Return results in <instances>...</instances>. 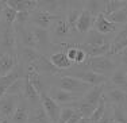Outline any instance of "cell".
<instances>
[{
  "instance_id": "1",
  "label": "cell",
  "mask_w": 127,
  "mask_h": 123,
  "mask_svg": "<svg viewBox=\"0 0 127 123\" xmlns=\"http://www.w3.org/2000/svg\"><path fill=\"white\" fill-rule=\"evenodd\" d=\"M83 66L88 70L93 72L96 74H100L108 79L110 74H112L116 70V62L112 58H108L107 56H101V57H93V58H88L85 62L83 64Z\"/></svg>"
},
{
  "instance_id": "2",
  "label": "cell",
  "mask_w": 127,
  "mask_h": 123,
  "mask_svg": "<svg viewBox=\"0 0 127 123\" xmlns=\"http://www.w3.org/2000/svg\"><path fill=\"white\" fill-rule=\"evenodd\" d=\"M57 88L62 89V91H66V92H70V93H74V95H78V96H83L92 87L80 81L77 79H74V77L61 76L58 79V81H57Z\"/></svg>"
},
{
  "instance_id": "3",
  "label": "cell",
  "mask_w": 127,
  "mask_h": 123,
  "mask_svg": "<svg viewBox=\"0 0 127 123\" xmlns=\"http://www.w3.org/2000/svg\"><path fill=\"white\" fill-rule=\"evenodd\" d=\"M61 16H62L61 14L51 15V14H47V12H45V11H42V10H39V8H37L35 11H32V12L30 14L29 23H30L31 26H35V27L47 30V29H50V26L53 25L56 20H58Z\"/></svg>"
},
{
  "instance_id": "4",
  "label": "cell",
  "mask_w": 127,
  "mask_h": 123,
  "mask_svg": "<svg viewBox=\"0 0 127 123\" xmlns=\"http://www.w3.org/2000/svg\"><path fill=\"white\" fill-rule=\"evenodd\" d=\"M18 42L14 27H4L0 32V53L16 56Z\"/></svg>"
},
{
  "instance_id": "5",
  "label": "cell",
  "mask_w": 127,
  "mask_h": 123,
  "mask_svg": "<svg viewBox=\"0 0 127 123\" xmlns=\"http://www.w3.org/2000/svg\"><path fill=\"white\" fill-rule=\"evenodd\" d=\"M43 53L38 52L37 49H31V47H23V46H18L16 49V60H18V65L20 66H26V69L32 65L35 61L41 57Z\"/></svg>"
},
{
  "instance_id": "6",
  "label": "cell",
  "mask_w": 127,
  "mask_h": 123,
  "mask_svg": "<svg viewBox=\"0 0 127 123\" xmlns=\"http://www.w3.org/2000/svg\"><path fill=\"white\" fill-rule=\"evenodd\" d=\"M39 101H41V107L43 108L45 112H46V115L49 116L50 122L51 123H57V119H58L61 107L47 95V92L39 95Z\"/></svg>"
},
{
  "instance_id": "7",
  "label": "cell",
  "mask_w": 127,
  "mask_h": 123,
  "mask_svg": "<svg viewBox=\"0 0 127 123\" xmlns=\"http://www.w3.org/2000/svg\"><path fill=\"white\" fill-rule=\"evenodd\" d=\"M47 95L56 101L57 104H74L76 101H78L83 96H78L74 93H70V92L62 91V89L57 88V87H51V88L47 89Z\"/></svg>"
},
{
  "instance_id": "8",
  "label": "cell",
  "mask_w": 127,
  "mask_h": 123,
  "mask_svg": "<svg viewBox=\"0 0 127 123\" xmlns=\"http://www.w3.org/2000/svg\"><path fill=\"white\" fill-rule=\"evenodd\" d=\"M31 29V32L35 38V43H37V50H49L51 46V37H50V32L49 30H43V29H39L35 27V26H30Z\"/></svg>"
},
{
  "instance_id": "9",
  "label": "cell",
  "mask_w": 127,
  "mask_h": 123,
  "mask_svg": "<svg viewBox=\"0 0 127 123\" xmlns=\"http://www.w3.org/2000/svg\"><path fill=\"white\" fill-rule=\"evenodd\" d=\"M30 69H32L34 72H37L42 76V74H60L61 70H58L57 68H54L51 65V62L49 61V58H46L45 54H42L37 61L34 62L32 65L29 66Z\"/></svg>"
},
{
  "instance_id": "10",
  "label": "cell",
  "mask_w": 127,
  "mask_h": 123,
  "mask_svg": "<svg viewBox=\"0 0 127 123\" xmlns=\"http://www.w3.org/2000/svg\"><path fill=\"white\" fill-rule=\"evenodd\" d=\"M50 27H51V34H53V37L56 38L58 42L66 39V38H69L72 34H73L64 16H61L58 20H56V22H54Z\"/></svg>"
},
{
  "instance_id": "11",
  "label": "cell",
  "mask_w": 127,
  "mask_h": 123,
  "mask_svg": "<svg viewBox=\"0 0 127 123\" xmlns=\"http://www.w3.org/2000/svg\"><path fill=\"white\" fill-rule=\"evenodd\" d=\"M23 66H20V65H16V68L14 69L11 73L5 74V76L0 77V99L3 97V96L5 95V92H7V89L11 87V84H12L15 80L20 79V77H25V74H23L22 72Z\"/></svg>"
},
{
  "instance_id": "12",
  "label": "cell",
  "mask_w": 127,
  "mask_h": 123,
  "mask_svg": "<svg viewBox=\"0 0 127 123\" xmlns=\"http://www.w3.org/2000/svg\"><path fill=\"white\" fill-rule=\"evenodd\" d=\"M19 97L16 96H8L4 95L1 99H0V114H1L3 118H8L14 115L15 110L18 107V103H19Z\"/></svg>"
},
{
  "instance_id": "13",
  "label": "cell",
  "mask_w": 127,
  "mask_h": 123,
  "mask_svg": "<svg viewBox=\"0 0 127 123\" xmlns=\"http://www.w3.org/2000/svg\"><path fill=\"white\" fill-rule=\"evenodd\" d=\"M104 97L105 100H110L112 106L119 107V108H123L127 104V93L118 88H114V87L104 91Z\"/></svg>"
},
{
  "instance_id": "14",
  "label": "cell",
  "mask_w": 127,
  "mask_h": 123,
  "mask_svg": "<svg viewBox=\"0 0 127 123\" xmlns=\"http://www.w3.org/2000/svg\"><path fill=\"white\" fill-rule=\"evenodd\" d=\"M20 97L23 99V100L27 103V106L29 104H31L34 108H37V107L41 106V101H39V95L38 92L34 89V87L30 84V81L27 80V77L25 76V85H23V92H22V96Z\"/></svg>"
},
{
  "instance_id": "15",
  "label": "cell",
  "mask_w": 127,
  "mask_h": 123,
  "mask_svg": "<svg viewBox=\"0 0 127 123\" xmlns=\"http://www.w3.org/2000/svg\"><path fill=\"white\" fill-rule=\"evenodd\" d=\"M92 27H93V30H96L97 32H100V34L107 35V34L114 32L115 30L118 29V26L114 25V23H111L110 20L105 18L104 14H100V15H97V16L95 18Z\"/></svg>"
},
{
  "instance_id": "16",
  "label": "cell",
  "mask_w": 127,
  "mask_h": 123,
  "mask_svg": "<svg viewBox=\"0 0 127 123\" xmlns=\"http://www.w3.org/2000/svg\"><path fill=\"white\" fill-rule=\"evenodd\" d=\"M49 61L51 62V65H53L54 68H57L61 72L68 70V69H70L73 66V62L69 61V58L66 57L64 50H60V52H56V53H53V54H50Z\"/></svg>"
},
{
  "instance_id": "17",
  "label": "cell",
  "mask_w": 127,
  "mask_h": 123,
  "mask_svg": "<svg viewBox=\"0 0 127 123\" xmlns=\"http://www.w3.org/2000/svg\"><path fill=\"white\" fill-rule=\"evenodd\" d=\"M7 5L16 12L20 11L32 12L38 8V0H7Z\"/></svg>"
},
{
  "instance_id": "18",
  "label": "cell",
  "mask_w": 127,
  "mask_h": 123,
  "mask_svg": "<svg viewBox=\"0 0 127 123\" xmlns=\"http://www.w3.org/2000/svg\"><path fill=\"white\" fill-rule=\"evenodd\" d=\"M18 65L16 56L7 54V53H0V77L11 73Z\"/></svg>"
},
{
  "instance_id": "19",
  "label": "cell",
  "mask_w": 127,
  "mask_h": 123,
  "mask_svg": "<svg viewBox=\"0 0 127 123\" xmlns=\"http://www.w3.org/2000/svg\"><path fill=\"white\" fill-rule=\"evenodd\" d=\"M93 20H95V18H93L88 11L83 10L80 14V16H78V19H77V22H76V31H78L83 35H85L89 30H92Z\"/></svg>"
},
{
  "instance_id": "20",
  "label": "cell",
  "mask_w": 127,
  "mask_h": 123,
  "mask_svg": "<svg viewBox=\"0 0 127 123\" xmlns=\"http://www.w3.org/2000/svg\"><path fill=\"white\" fill-rule=\"evenodd\" d=\"M78 47L85 52V54H87L88 58L107 56L108 53L111 52V43H107V45H104V46H91V45L80 43V45H78Z\"/></svg>"
},
{
  "instance_id": "21",
  "label": "cell",
  "mask_w": 127,
  "mask_h": 123,
  "mask_svg": "<svg viewBox=\"0 0 127 123\" xmlns=\"http://www.w3.org/2000/svg\"><path fill=\"white\" fill-rule=\"evenodd\" d=\"M104 91H105V84L92 87V88L88 89V91L83 95L81 99H83L84 101H88V103L93 104V106H97L99 100H100V99L103 97V95H104Z\"/></svg>"
},
{
  "instance_id": "22",
  "label": "cell",
  "mask_w": 127,
  "mask_h": 123,
  "mask_svg": "<svg viewBox=\"0 0 127 123\" xmlns=\"http://www.w3.org/2000/svg\"><path fill=\"white\" fill-rule=\"evenodd\" d=\"M83 43L91 45V46H104V45L111 43V42L108 39L107 35H103L100 32H97L96 30L92 29L85 34V39H84Z\"/></svg>"
},
{
  "instance_id": "23",
  "label": "cell",
  "mask_w": 127,
  "mask_h": 123,
  "mask_svg": "<svg viewBox=\"0 0 127 123\" xmlns=\"http://www.w3.org/2000/svg\"><path fill=\"white\" fill-rule=\"evenodd\" d=\"M29 116H30V108L26 101H19L18 107L15 110L14 115L11 116L12 123H29Z\"/></svg>"
},
{
  "instance_id": "24",
  "label": "cell",
  "mask_w": 127,
  "mask_h": 123,
  "mask_svg": "<svg viewBox=\"0 0 127 123\" xmlns=\"http://www.w3.org/2000/svg\"><path fill=\"white\" fill-rule=\"evenodd\" d=\"M111 84L114 88H118L127 93V73L125 69H116L112 74H111Z\"/></svg>"
},
{
  "instance_id": "25",
  "label": "cell",
  "mask_w": 127,
  "mask_h": 123,
  "mask_svg": "<svg viewBox=\"0 0 127 123\" xmlns=\"http://www.w3.org/2000/svg\"><path fill=\"white\" fill-rule=\"evenodd\" d=\"M83 10L88 11L92 16H97L104 12V1L103 0H88V1H81Z\"/></svg>"
},
{
  "instance_id": "26",
  "label": "cell",
  "mask_w": 127,
  "mask_h": 123,
  "mask_svg": "<svg viewBox=\"0 0 127 123\" xmlns=\"http://www.w3.org/2000/svg\"><path fill=\"white\" fill-rule=\"evenodd\" d=\"M65 1H56V0H39L38 1V8L47 14L57 15L56 12L60 11V8L64 7Z\"/></svg>"
},
{
  "instance_id": "27",
  "label": "cell",
  "mask_w": 127,
  "mask_h": 123,
  "mask_svg": "<svg viewBox=\"0 0 127 123\" xmlns=\"http://www.w3.org/2000/svg\"><path fill=\"white\" fill-rule=\"evenodd\" d=\"M15 20H16V11L5 5L4 10L0 12V23H3L4 27H12V25H15Z\"/></svg>"
},
{
  "instance_id": "28",
  "label": "cell",
  "mask_w": 127,
  "mask_h": 123,
  "mask_svg": "<svg viewBox=\"0 0 127 123\" xmlns=\"http://www.w3.org/2000/svg\"><path fill=\"white\" fill-rule=\"evenodd\" d=\"M29 123H51V122H50L49 116L46 115V112L43 111V108L39 106L32 111H30Z\"/></svg>"
},
{
  "instance_id": "29",
  "label": "cell",
  "mask_w": 127,
  "mask_h": 123,
  "mask_svg": "<svg viewBox=\"0 0 127 123\" xmlns=\"http://www.w3.org/2000/svg\"><path fill=\"white\" fill-rule=\"evenodd\" d=\"M123 7H126V0H107V1H104V12L103 14L108 16Z\"/></svg>"
},
{
  "instance_id": "30",
  "label": "cell",
  "mask_w": 127,
  "mask_h": 123,
  "mask_svg": "<svg viewBox=\"0 0 127 123\" xmlns=\"http://www.w3.org/2000/svg\"><path fill=\"white\" fill-rule=\"evenodd\" d=\"M108 20H110L111 23H114V25H127V7H123L120 8L119 11H116V12L108 15V16H105Z\"/></svg>"
},
{
  "instance_id": "31",
  "label": "cell",
  "mask_w": 127,
  "mask_h": 123,
  "mask_svg": "<svg viewBox=\"0 0 127 123\" xmlns=\"http://www.w3.org/2000/svg\"><path fill=\"white\" fill-rule=\"evenodd\" d=\"M105 110H107V100H105V97H104V95H103V97L99 100V104H97V107H96V110L93 111V114L91 115V121H92L93 123H96V122H99L100 119L104 116V114H105Z\"/></svg>"
},
{
  "instance_id": "32",
  "label": "cell",
  "mask_w": 127,
  "mask_h": 123,
  "mask_svg": "<svg viewBox=\"0 0 127 123\" xmlns=\"http://www.w3.org/2000/svg\"><path fill=\"white\" fill-rule=\"evenodd\" d=\"M23 85H25V77H20V79L15 80V81L11 84V87L7 89L5 95L8 96H16V97H20L23 92Z\"/></svg>"
},
{
  "instance_id": "33",
  "label": "cell",
  "mask_w": 127,
  "mask_h": 123,
  "mask_svg": "<svg viewBox=\"0 0 127 123\" xmlns=\"http://www.w3.org/2000/svg\"><path fill=\"white\" fill-rule=\"evenodd\" d=\"M81 11H83V8H78V10H77V7L72 8L65 18V20H66V23H68V26L70 27L72 32H76V22H77L78 16H80Z\"/></svg>"
},
{
  "instance_id": "34",
  "label": "cell",
  "mask_w": 127,
  "mask_h": 123,
  "mask_svg": "<svg viewBox=\"0 0 127 123\" xmlns=\"http://www.w3.org/2000/svg\"><path fill=\"white\" fill-rule=\"evenodd\" d=\"M73 112H74V108H72V107L61 108L60 115H58V119H57V123H66L69 119H70V116L73 115Z\"/></svg>"
},
{
  "instance_id": "35",
  "label": "cell",
  "mask_w": 127,
  "mask_h": 123,
  "mask_svg": "<svg viewBox=\"0 0 127 123\" xmlns=\"http://www.w3.org/2000/svg\"><path fill=\"white\" fill-rule=\"evenodd\" d=\"M30 14H31V12H27V11H20V12H16V20H15V25L26 26L27 23H29Z\"/></svg>"
},
{
  "instance_id": "36",
  "label": "cell",
  "mask_w": 127,
  "mask_h": 123,
  "mask_svg": "<svg viewBox=\"0 0 127 123\" xmlns=\"http://www.w3.org/2000/svg\"><path fill=\"white\" fill-rule=\"evenodd\" d=\"M127 39V25L123 27L122 30H120L119 32L116 34V37L114 38V41L111 42V45H116V43H120V42L126 41Z\"/></svg>"
},
{
  "instance_id": "37",
  "label": "cell",
  "mask_w": 127,
  "mask_h": 123,
  "mask_svg": "<svg viewBox=\"0 0 127 123\" xmlns=\"http://www.w3.org/2000/svg\"><path fill=\"white\" fill-rule=\"evenodd\" d=\"M77 47H78V45H77ZM87 60H88V57H87L85 52H84V50H81L80 47H78V49H77V54H76V60H74V64L83 65Z\"/></svg>"
},
{
  "instance_id": "38",
  "label": "cell",
  "mask_w": 127,
  "mask_h": 123,
  "mask_svg": "<svg viewBox=\"0 0 127 123\" xmlns=\"http://www.w3.org/2000/svg\"><path fill=\"white\" fill-rule=\"evenodd\" d=\"M81 119H83V116H81V114L78 112V111H77L76 108H74V112H73V115L70 116V119H69V121L66 122V123H78V122L81 121Z\"/></svg>"
},
{
  "instance_id": "39",
  "label": "cell",
  "mask_w": 127,
  "mask_h": 123,
  "mask_svg": "<svg viewBox=\"0 0 127 123\" xmlns=\"http://www.w3.org/2000/svg\"><path fill=\"white\" fill-rule=\"evenodd\" d=\"M118 56H119L120 64L127 65V47H126V49H123V50H120V52L118 53Z\"/></svg>"
},
{
  "instance_id": "40",
  "label": "cell",
  "mask_w": 127,
  "mask_h": 123,
  "mask_svg": "<svg viewBox=\"0 0 127 123\" xmlns=\"http://www.w3.org/2000/svg\"><path fill=\"white\" fill-rule=\"evenodd\" d=\"M78 123H93V122L91 121V119H88V118H83V119H81V121L78 122Z\"/></svg>"
},
{
  "instance_id": "41",
  "label": "cell",
  "mask_w": 127,
  "mask_h": 123,
  "mask_svg": "<svg viewBox=\"0 0 127 123\" xmlns=\"http://www.w3.org/2000/svg\"><path fill=\"white\" fill-rule=\"evenodd\" d=\"M0 123H11V121L8 118H3L1 116V118H0Z\"/></svg>"
},
{
  "instance_id": "42",
  "label": "cell",
  "mask_w": 127,
  "mask_h": 123,
  "mask_svg": "<svg viewBox=\"0 0 127 123\" xmlns=\"http://www.w3.org/2000/svg\"><path fill=\"white\" fill-rule=\"evenodd\" d=\"M110 123H116V122H114V121H111V122H110Z\"/></svg>"
},
{
  "instance_id": "43",
  "label": "cell",
  "mask_w": 127,
  "mask_h": 123,
  "mask_svg": "<svg viewBox=\"0 0 127 123\" xmlns=\"http://www.w3.org/2000/svg\"><path fill=\"white\" fill-rule=\"evenodd\" d=\"M126 73H127V70H126Z\"/></svg>"
}]
</instances>
